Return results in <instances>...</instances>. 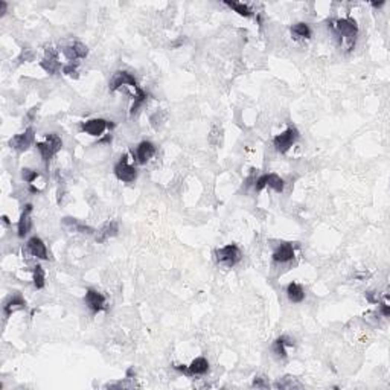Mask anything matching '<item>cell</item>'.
I'll use <instances>...</instances> for the list:
<instances>
[{
    "instance_id": "cell-1",
    "label": "cell",
    "mask_w": 390,
    "mask_h": 390,
    "mask_svg": "<svg viewBox=\"0 0 390 390\" xmlns=\"http://www.w3.org/2000/svg\"><path fill=\"white\" fill-rule=\"evenodd\" d=\"M331 28L332 31L335 32L337 37H343L347 45H349V49L354 48V43H355V38H357V34H358V26L355 23L354 19L347 17V19H337V20H332L331 22Z\"/></svg>"
},
{
    "instance_id": "cell-2",
    "label": "cell",
    "mask_w": 390,
    "mask_h": 390,
    "mask_svg": "<svg viewBox=\"0 0 390 390\" xmlns=\"http://www.w3.org/2000/svg\"><path fill=\"white\" fill-rule=\"evenodd\" d=\"M61 146H63V140L57 133L46 134V139L43 142H37V148H38V151L42 154V159H43L46 166L49 165L52 157L61 149Z\"/></svg>"
},
{
    "instance_id": "cell-3",
    "label": "cell",
    "mask_w": 390,
    "mask_h": 390,
    "mask_svg": "<svg viewBox=\"0 0 390 390\" xmlns=\"http://www.w3.org/2000/svg\"><path fill=\"white\" fill-rule=\"evenodd\" d=\"M241 250L235 244H229L217 250V261L224 267H233L241 261Z\"/></svg>"
},
{
    "instance_id": "cell-4",
    "label": "cell",
    "mask_w": 390,
    "mask_h": 390,
    "mask_svg": "<svg viewBox=\"0 0 390 390\" xmlns=\"http://www.w3.org/2000/svg\"><path fill=\"white\" fill-rule=\"evenodd\" d=\"M297 139H299V131H297L296 128L290 127V128H287L284 133L278 134V136L273 139V145H275V148H276L278 152L284 154V152H287V151L294 145V142H296Z\"/></svg>"
},
{
    "instance_id": "cell-5",
    "label": "cell",
    "mask_w": 390,
    "mask_h": 390,
    "mask_svg": "<svg viewBox=\"0 0 390 390\" xmlns=\"http://www.w3.org/2000/svg\"><path fill=\"white\" fill-rule=\"evenodd\" d=\"M114 175L121 180V181H125V183H131L136 180L137 177V171L134 166H131L128 163V157L127 155H122L121 160L114 165Z\"/></svg>"
},
{
    "instance_id": "cell-6",
    "label": "cell",
    "mask_w": 390,
    "mask_h": 390,
    "mask_svg": "<svg viewBox=\"0 0 390 390\" xmlns=\"http://www.w3.org/2000/svg\"><path fill=\"white\" fill-rule=\"evenodd\" d=\"M34 139H35V131H34V128H28L25 133L14 136V137L10 140V146H11L13 149H16V151H19V152H23V151H26V149L32 145Z\"/></svg>"
},
{
    "instance_id": "cell-7",
    "label": "cell",
    "mask_w": 390,
    "mask_h": 390,
    "mask_svg": "<svg viewBox=\"0 0 390 390\" xmlns=\"http://www.w3.org/2000/svg\"><path fill=\"white\" fill-rule=\"evenodd\" d=\"M124 86H130V87H133L134 90L139 89V86H137L134 76H133L130 72L119 70V72H116V73L111 76V80H110V90L114 92V90H118V89H121V87H124Z\"/></svg>"
},
{
    "instance_id": "cell-8",
    "label": "cell",
    "mask_w": 390,
    "mask_h": 390,
    "mask_svg": "<svg viewBox=\"0 0 390 390\" xmlns=\"http://www.w3.org/2000/svg\"><path fill=\"white\" fill-rule=\"evenodd\" d=\"M63 54L70 63H78V60H83L87 57L89 51H87V46L83 45L81 42H73L63 48Z\"/></svg>"
},
{
    "instance_id": "cell-9",
    "label": "cell",
    "mask_w": 390,
    "mask_h": 390,
    "mask_svg": "<svg viewBox=\"0 0 390 390\" xmlns=\"http://www.w3.org/2000/svg\"><path fill=\"white\" fill-rule=\"evenodd\" d=\"M174 367H175L177 370L184 372L186 375H203V373H206V372L209 370V363H208V360H206V358L199 357V358H195L189 366L175 364Z\"/></svg>"
},
{
    "instance_id": "cell-10",
    "label": "cell",
    "mask_w": 390,
    "mask_h": 390,
    "mask_svg": "<svg viewBox=\"0 0 390 390\" xmlns=\"http://www.w3.org/2000/svg\"><path fill=\"white\" fill-rule=\"evenodd\" d=\"M267 186L275 189L276 192H282L284 190V180L278 174H264L256 180V190L261 192Z\"/></svg>"
},
{
    "instance_id": "cell-11",
    "label": "cell",
    "mask_w": 390,
    "mask_h": 390,
    "mask_svg": "<svg viewBox=\"0 0 390 390\" xmlns=\"http://www.w3.org/2000/svg\"><path fill=\"white\" fill-rule=\"evenodd\" d=\"M40 66L49 73V75H55L60 72V61H58V52L52 48V46H48L46 48V57L45 60L40 63Z\"/></svg>"
},
{
    "instance_id": "cell-12",
    "label": "cell",
    "mask_w": 390,
    "mask_h": 390,
    "mask_svg": "<svg viewBox=\"0 0 390 390\" xmlns=\"http://www.w3.org/2000/svg\"><path fill=\"white\" fill-rule=\"evenodd\" d=\"M111 127H113V124H110L104 119H90V121H87L81 125V130L86 131L90 136H98L99 137V136H102V133L107 128H111Z\"/></svg>"
},
{
    "instance_id": "cell-13",
    "label": "cell",
    "mask_w": 390,
    "mask_h": 390,
    "mask_svg": "<svg viewBox=\"0 0 390 390\" xmlns=\"http://www.w3.org/2000/svg\"><path fill=\"white\" fill-rule=\"evenodd\" d=\"M86 303L93 313H99V311L105 309V297L92 288L87 290V293H86Z\"/></svg>"
},
{
    "instance_id": "cell-14",
    "label": "cell",
    "mask_w": 390,
    "mask_h": 390,
    "mask_svg": "<svg viewBox=\"0 0 390 390\" xmlns=\"http://www.w3.org/2000/svg\"><path fill=\"white\" fill-rule=\"evenodd\" d=\"M118 232H119L118 223H116V221H107V223H104L102 227L98 230V233H96V241H98L99 244H101V243H105L107 240L116 237Z\"/></svg>"
},
{
    "instance_id": "cell-15",
    "label": "cell",
    "mask_w": 390,
    "mask_h": 390,
    "mask_svg": "<svg viewBox=\"0 0 390 390\" xmlns=\"http://www.w3.org/2000/svg\"><path fill=\"white\" fill-rule=\"evenodd\" d=\"M28 250H29V253H31L32 256H35V258H40V259H48V258H49V256H48L46 244H45L40 238H37V237H34V238H31V240L28 241Z\"/></svg>"
},
{
    "instance_id": "cell-16",
    "label": "cell",
    "mask_w": 390,
    "mask_h": 390,
    "mask_svg": "<svg viewBox=\"0 0 390 390\" xmlns=\"http://www.w3.org/2000/svg\"><path fill=\"white\" fill-rule=\"evenodd\" d=\"M154 154H155V146H154V143L145 140V142L139 143V146H137V149H136V160H137L139 163H146Z\"/></svg>"
},
{
    "instance_id": "cell-17",
    "label": "cell",
    "mask_w": 390,
    "mask_h": 390,
    "mask_svg": "<svg viewBox=\"0 0 390 390\" xmlns=\"http://www.w3.org/2000/svg\"><path fill=\"white\" fill-rule=\"evenodd\" d=\"M63 224H64V227H67L70 232H80V233H87V235L93 233V229H92L90 226H87L86 223H83V221H80V220H76V218L67 217V218L63 220Z\"/></svg>"
},
{
    "instance_id": "cell-18",
    "label": "cell",
    "mask_w": 390,
    "mask_h": 390,
    "mask_svg": "<svg viewBox=\"0 0 390 390\" xmlns=\"http://www.w3.org/2000/svg\"><path fill=\"white\" fill-rule=\"evenodd\" d=\"M25 306H26L25 299H23L22 296L16 294V296H11V297L5 302V305H4V313H5V316H7V317H10L14 311H17V309H23Z\"/></svg>"
},
{
    "instance_id": "cell-19",
    "label": "cell",
    "mask_w": 390,
    "mask_h": 390,
    "mask_svg": "<svg viewBox=\"0 0 390 390\" xmlns=\"http://www.w3.org/2000/svg\"><path fill=\"white\" fill-rule=\"evenodd\" d=\"M293 344H294V341H293L290 337L282 335V337H279V338L273 343V354H275L279 360H285V358H287V350H285V347H287V346H293Z\"/></svg>"
},
{
    "instance_id": "cell-20",
    "label": "cell",
    "mask_w": 390,
    "mask_h": 390,
    "mask_svg": "<svg viewBox=\"0 0 390 390\" xmlns=\"http://www.w3.org/2000/svg\"><path fill=\"white\" fill-rule=\"evenodd\" d=\"M31 212H32V206L28 205L26 209L23 211L22 217H20V221H19V237L23 238L29 233L31 230V226H32V221H31Z\"/></svg>"
},
{
    "instance_id": "cell-21",
    "label": "cell",
    "mask_w": 390,
    "mask_h": 390,
    "mask_svg": "<svg viewBox=\"0 0 390 390\" xmlns=\"http://www.w3.org/2000/svg\"><path fill=\"white\" fill-rule=\"evenodd\" d=\"M293 258H294V249L291 244H282L273 253V259L276 262H288Z\"/></svg>"
},
{
    "instance_id": "cell-22",
    "label": "cell",
    "mask_w": 390,
    "mask_h": 390,
    "mask_svg": "<svg viewBox=\"0 0 390 390\" xmlns=\"http://www.w3.org/2000/svg\"><path fill=\"white\" fill-rule=\"evenodd\" d=\"M287 296L290 299V302L293 303H300L303 299H305V291L302 288V285L296 284V282H291L288 287H287Z\"/></svg>"
},
{
    "instance_id": "cell-23",
    "label": "cell",
    "mask_w": 390,
    "mask_h": 390,
    "mask_svg": "<svg viewBox=\"0 0 390 390\" xmlns=\"http://www.w3.org/2000/svg\"><path fill=\"white\" fill-rule=\"evenodd\" d=\"M291 34L296 40H306L311 37V29L306 23H296L291 28Z\"/></svg>"
},
{
    "instance_id": "cell-24",
    "label": "cell",
    "mask_w": 390,
    "mask_h": 390,
    "mask_svg": "<svg viewBox=\"0 0 390 390\" xmlns=\"http://www.w3.org/2000/svg\"><path fill=\"white\" fill-rule=\"evenodd\" d=\"M224 5H227L229 8H232L235 13H238L240 16H243V17H250L252 16V10L247 7V5H244V4H240V2H224Z\"/></svg>"
},
{
    "instance_id": "cell-25",
    "label": "cell",
    "mask_w": 390,
    "mask_h": 390,
    "mask_svg": "<svg viewBox=\"0 0 390 390\" xmlns=\"http://www.w3.org/2000/svg\"><path fill=\"white\" fill-rule=\"evenodd\" d=\"M46 284V275H45V270L42 265H37L34 267V285L37 290H42Z\"/></svg>"
},
{
    "instance_id": "cell-26",
    "label": "cell",
    "mask_w": 390,
    "mask_h": 390,
    "mask_svg": "<svg viewBox=\"0 0 390 390\" xmlns=\"http://www.w3.org/2000/svg\"><path fill=\"white\" fill-rule=\"evenodd\" d=\"M146 102V93L143 92V90H140V89H137L136 90V98H134V102H133V105H131V114H134V113H137V110L143 105Z\"/></svg>"
},
{
    "instance_id": "cell-27",
    "label": "cell",
    "mask_w": 390,
    "mask_h": 390,
    "mask_svg": "<svg viewBox=\"0 0 390 390\" xmlns=\"http://www.w3.org/2000/svg\"><path fill=\"white\" fill-rule=\"evenodd\" d=\"M276 388H293V387H300V382L296 381L294 378L291 376H285L282 379H279L276 384H275Z\"/></svg>"
},
{
    "instance_id": "cell-28",
    "label": "cell",
    "mask_w": 390,
    "mask_h": 390,
    "mask_svg": "<svg viewBox=\"0 0 390 390\" xmlns=\"http://www.w3.org/2000/svg\"><path fill=\"white\" fill-rule=\"evenodd\" d=\"M22 177H23V180H25L26 183L32 184V183H34V180L38 177V172H37V171H32V169L25 168V169L22 171Z\"/></svg>"
},
{
    "instance_id": "cell-29",
    "label": "cell",
    "mask_w": 390,
    "mask_h": 390,
    "mask_svg": "<svg viewBox=\"0 0 390 390\" xmlns=\"http://www.w3.org/2000/svg\"><path fill=\"white\" fill-rule=\"evenodd\" d=\"M253 387H256V388H268L270 384H268L265 376H256L255 381H253Z\"/></svg>"
},
{
    "instance_id": "cell-30",
    "label": "cell",
    "mask_w": 390,
    "mask_h": 390,
    "mask_svg": "<svg viewBox=\"0 0 390 390\" xmlns=\"http://www.w3.org/2000/svg\"><path fill=\"white\" fill-rule=\"evenodd\" d=\"M76 67H78V63H69L63 67V72L69 76H73L76 73Z\"/></svg>"
},
{
    "instance_id": "cell-31",
    "label": "cell",
    "mask_w": 390,
    "mask_h": 390,
    "mask_svg": "<svg viewBox=\"0 0 390 390\" xmlns=\"http://www.w3.org/2000/svg\"><path fill=\"white\" fill-rule=\"evenodd\" d=\"M381 313H382V316H384V317H388L390 309H388V306H387L385 303H382V305H381Z\"/></svg>"
},
{
    "instance_id": "cell-32",
    "label": "cell",
    "mask_w": 390,
    "mask_h": 390,
    "mask_svg": "<svg viewBox=\"0 0 390 390\" xmlns=\"http://www.w3.org/2000/svg\"><path fill=\"white\" fill-rule=\"evenodd\" d=\"M5 11H7V4H5V2H0V13L5 14Z\"/></svg>"
},
{
    "instance_id": "cell-33",
    "label": "cell",
    "mask_w": 390,
    "mask_h": 390,
    "mask_svg": "<svg viewBox=\"0 0 390 390\" xmlns=\"http://www.w3.org/2000/svg\"><path fill=\"white\" fill-rule=\"evenodd\" d=\"M2 221H4V224H5V226H10V220H8V217H2Z\"/></svg>"
}]
</instances>
